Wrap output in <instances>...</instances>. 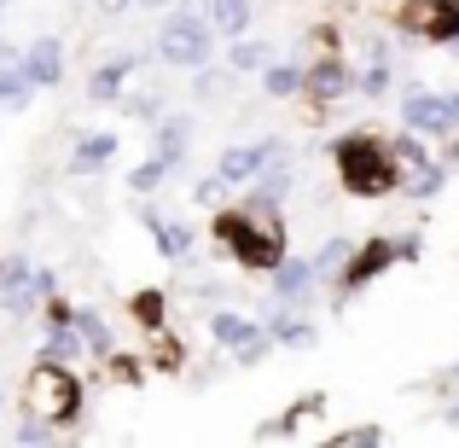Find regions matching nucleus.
Wrapping results in <instances>:
<instances>
[{"label": "nucleus", "instance_id": "11", "mask_svg": "<svg viewBox=\"0 0 459 448\" xmlns=\"http://www.w3.org/2000/svg\"><path fill=\"white\" fill-rule=\"evenodd\" d=\"M280 146H285L280 135H262V140H250V146H221V157H215V175H221L233 192H245L250 180L262 175V163H268Z\"/></svg>", "mask_w": 459, "mask_h": 448}, {"label": "nucleus", "instance_id": "4", "mask_svg": "<svg viewBox=\"0 0 459 448\" xmlns=\"http://www.w3.org/2000/svg\"><path fill=\"white\" fill-rule=\"evenodd\" d=\"M82 379L70 373V361H53V356H41L30 367V384H23V408L30 414H47L53 426H76L82 419Z\"/></svg>", "mask_w": 459, "mask_h": 448}, {"label": "nucleus", "instance_id": "8", "mask_svg": "<svg viewBox=\"0 0 459 448\" xmlns=\"http://www.w3.org/2000/svg\"><path fill=\"white\" fill-rule=\"evenodd\" d=\"M291 187H297V163H291V152H273L268 163H262V175L245 187V210H256V215H280L285 210V198H291Z\"/></svg>", "mask_w": 459, "mask_h": 448}, {"label": "nucleus", "instance_id": "41", "mask_svg": "<svg viewBox=\"0 0 459 448\" xmlns=\"http://www.w3.org/2000/svg\"><path fill=\"white\" fill-rule=\"evenodd\" d=\"M395 250H402V262H419L425 257V233H395Z\"/></svg>", "mask_w": 459, "mask_h": 448}, {"label": "nucleus", "instance_id": "50", "mask_svg": "<svg viewBox=\"0 0 459 448\" xmlns=\"http://www.w3.org/2000/svg\"><path fill=\"white\" fill-rule=\"evenodd\" d=\"M448 100H454V111H459V88H454V93H448Z\"/></svg>", "mask_w": 459, "mask_h": 448}, {"label": "nucleus", "instance_id": "43", "mask_svg": "<svg viewBox=\"0 0 459 448\" xmlns=\"http://www.w3.org/2000/svg\"><path fill=\"white\" fill-rule=\"evenodd\" d=\"M35 292H41V303L58 297V274H53V268H35Z\"/></svg>", "mask_w": 459, "mask_h": 448}, {"label": "nucleus", "instance_id": "10", "mask_svg": "<svg viewBox=\"0 0 459 448\" xmlns=\"http://www.w3.org/2000/svg\"><path fill=\"white\" fill-rule=\"evenodd\" d=\"M146 70V58H140V47H123V53H105L100 65L88 70V100L93 105H117L123 100V88Z\"/></svg>", "mask_w": 459, "mask_h": 448}, {"label": "nucleus", "instance_id": "19", "mask_svg": "<svg viewBox=\"0 0 459 448\" xmlns=\"http://www.w3.org/2000/svg\"><path fill=\"white\" fill-rule=\"evenodd\" d=\"M262 332H268V326H262L256 314H245V309H215L210 314V338H215V349H227V356L245 349L250 338H262Z\"/></svg>", "mask_w": 459, "mask_h": 448}, {"label": "nucleus", "instance_id": "35", "mask_svg": "<svg viewBox=\"0 0 459 448\" xmlns=\"http://www.w3.org/2000/svg\"><path fill=\"white\" fill-rule=\"evenodd\" d=\"M12 437L30 443V448H41V443H58V426L47 414H30V408H23V419H18V431H12Z\"/></svg>", "mask_w": 459, "mask_h": 448}, {"label": "nucleus", "instance_id": "1", "mask_svg": "<svg viewBox=\"0 0 459 448\" xmlns=\"http://www.w3.org/2000/svg\"><path fill=\"white\" fill-rule=\"evenodd\" d=\"M210 239L221 245V257H233L245 274H273L285 262V222L280 215H256L245 204H221L210 222Z\"/></svg>", "mask_w": 459, "mask_h": 448}, {"label": "nucleus", "instance_id": "9", "mask_svg": "<svg viewBox=\"0 0 459 448\" xmlns=\"http://www.w3.org/2000/svg\"><path fill=\"white\" fill-rule=\"evenodd\" d=\"M343 93H355V70H349V58L337 53V47H325L320 58L308 65V82H303V100L314 111H325V105H337Z\"/></svg>", "mask_w": 459, "mask_h": 448}, {"label": "nucleus", "instance_id": "31", "mask_svg": "<svg viewBox=\"0 0 459 448\" xmlns=\"http://www.w3.org/2000/svg\"><path fill=\"white\" fill-rule=\"evenodd\" d=\"M395 82V58H367V65L355 70V93L360 100H384Z\"/></svg>", "mask_w": 459, "mask_h": 448}, {"label": "nucleus", "instance_id": "6", "mask_svg": "<svg viewBox=\"0 0 459 448\" xmlns=\"http://www.w3.org/2000/svg\"><path fill=\"white\" fill-rule=\"evenodd\" d=\"M395 23H402L407 41L448 47V41H459V0H407V6L395 12Z\"/></svg>", "mask_w": 459, "mask_h": 448}, {"label": "nucleus", "instance_id": "16", "mask_svg": "<svg viewBox=\"0 0 459 448\" xmlns=\"http://www.w3.org/2000/svg\"><path fill=\"white\" fill-rule=\"evenodd\" d=\"M262 326H268V338L280 349H314V338H320V326H314L303 309H291V303H273V309L262 314Z\"/></svg>", "mask_w": 459, "mask_h": 448}, {"label": "nucleus", "instance_id": "28", "mask_svg": "<svg viewBox=\"0 0 459 448\" xmlns=\"http://www.w3.org/2000/svg\"><path fill=\"white\" fill-rule=\"evenodd\" d=\"M35 93H41V88H35V76L23 65H6V70H0V111H23Z\"/></svg>", "mask_w": 459, "mask_h": 448}, {"label": "nucleus", "instance_id": "27", "mask_svg": "<svg viewBox=\"0 0 459 448\" xmlns=\"http://www.w3.org/2000/svg\"><path fill=\"white\" fill-rule=\"evenodd\" d=\"M233 76H238L233 65H198L192 70V100L198 105H221L227 88H233Z\"/></svg>", "mask_w": 459, "mask_h": 448}, {"label": "nucleus", "instance_id": "18", "mask_svg": "<svg viewBox=\"0 0 459 448\" xmlns=\"http://www.w3.org/2000/svg\"><path fill=\"white\" fill-rule=\"evenodd\" d=\"M23 70H30L35 76V88H58V82H65V41H58V35H35L30 47H23Z\"/></svg>", "mask_w": 459, "mask_h": 448}, {"label": "nucleus", "instance_id": "36", "mask_svg": "<svg viewBox=\"0 0 459 448\" xmlns=\"http://www.w3.org/2000/svg\"><path fill=\"white\" fill-rule=\"evenodd\" d=\"M227 198H233V187H227V180L215 175V169H210V175H198V180H192V204H204V210H221Z\"/></svg>", "mask_w": 459, "mask_h": 448}, {"label": "nucleus", "instance_id": "42", "mask_svg": "<svg viewBox=\"0 0 459 448\" xmlns=\"http://www.w3.org/2000/svg\"><path fill=\"white\" fill-rule=\"evenodd\" d=\"M215 373H221V361H198V373H192V391H204V384H215Z\"/></svg>", "mask_w": 459, "mask_h": 448}, {"label": "nucleus", "instance_id": "53", "mask_svg": "<svg viewBox=\"0 0 459 448\" xmlns=\"http://www.w3.org/2000/svg\"><path fill=\"white\" fill-rule=\"evenodd\" d=\"M6 6H12V0H0V12H6Z\"/></svg>", "mask_w": 459, "mask_h": 448}, {"label": "nucleus", "instance_id": "30", "mask_svg": "<svg viewBox=\"0 0 459 448\" xmlns=\"http://www.w3.org/2000/svg\"><path fill=\"white\" fill-rule=\"evenodd\" d=\"M349 257H355V239H349V233H332V239H325L320 250H314V268H320V280L332 285L337 274L349 268Z\"/></svg>", "mask_w": 459, "mask_h": 448}, {"label": "nucleus", "instance_id": "34", "mask_svg": "<svg viewBox=\"0 0 459 448\" xmlns=\"http://www.w3.org/2000/svg\"><path fill=\"white\" fill-rule=\"evenodd\" d=\"M390 152L402 157V169H413V163H430V135H419V128H402V135L390 140Z\"/></svg>", "mask_w": 459, "mask_h": 448}, {"label": "nucleus", "instance_id": "37", "mask_svg": "<svg viewBox=\"0 0 459 448\" xmlns=\"http://www.w3.org/2000/svg\"><path fill=\"white\" fill-rule=\"evenodd\" d=\"M152 338H157L152 361H157V367H163V373H180V367H186V349H180L175 338H169V326H163V332H152Z\"/></svg>", "mask_w": 459, "mask_h": 448}, {"label": "nucleus", "instance_id": "38", "mask_svg": "<svg viewBox=\"0 0 459 448\" xmlns=\"http://www.w3.org/2000/svg\"><path fill=\"white\" fill-rule=\"evenodd\" d=\"M273 349H280V344H273V338L262 332V338H250L245 349H233V367H262V361H268Z\"/></svg>", "mask_w": 459, "mask_h": 448}, {"label": "nucleus", "instance_id": "17", "mask_svg": "<svg viewBox=\"0 0 459 448\" xmlns=\"http://www.w3.org/2000/svg\"><path fill=\"white\" fill-rule=\"evenodd\" d=\"M117 146H123V135H111V128H93V135H76V146H70V175H76V180L100 175V169L117 157Z\"/></svg>", "mask_w": 459, "mask_h": 448}, {"label": "nucleus", "instance_id": "21", "mask_svg": "<svg viewBox=\"0 0 459 448\" xmlns=\"http://www.w3.org/2000/svg\"><path fill=\"white\" fill-rule=\"evenodd\" d=\"M76 332H82V344H88L93 361H111L117 356V332H111V321H105L93 303H76Z\"/></svg>", "mask_w": 459, "mask_h": 448}, {"label": "nucleus", "instance_id": "48", "mask_svg": "<svg viewBox=\"0 0 459 448\" xmlns=\"http://www.w3.org/2000/svg\"><path fill=\"white\" fill-rule=\"evenodd\" d=\"M448 426H459V402H454V408H448Z\"/></svg>", "mask_w": 459, "mask_h": 448}, {"label": "nucleus", "instance_id": "52", "mask_svg": "<svg viewBox=\"0 0 459 448\" xmlns=\"http://www.w3.org/2000/svg\"><path fill=\"white\" fill-rule=\"evenodd\" d=\"M448 373H454V379H459V356H454V367H448Z\"/></svg>", "mask_w": 459, "mask_h": 448}, {"label": "nucleus", "instance_id": "54", "mask_svg": "<svg viewBox=\"0 0 459 448\" xmlns=\"http://www.w3.org/2000/svg\"><path fill=\"white\" fill-rule=\"evenodd\" d=\"M273 6H280V0H273Z\"/></svg>", "mask_w": 459, "mask_h": 448}, {"label": "nucleus", "instance_id": "47", "mask_svg": "<svg viewBox=\"0 0 459 448\" xmlns=\"http://www.w3.org/2000/svg\"><path fill=\"white\" fill-rule=\"evenodd\" d=\"M442 163H448V169L459 163V135H448V146H442Z\"/></svg>", "mask_w": 459, "mask_h": 448}, {"label": "nucleus", "instance_id": "49", "mask_svg": "<svg viewBox=\"0 0 459 448\" xmlns=\"http://www.w3.org/2000/svg\"><path fill=\"white\" fill-rule=\"evenodd\" d=\"M0 414H6V384H0Z\"/></svg>", "mask_w": 459, "mask_h": 448}, {"label": "nucleus", "instance_id": "32", "mask_svg": "<svg viewBox=\"0 0 459 448\" xmlns=\"http://www.w3.org/2000/svg\"><path fill=\"white\" fill-rule=\"evenodd\" d=\"M169 175H175V169H169V163H163V157H157V152H152V157H140V163H134V169H128V192H134V198H152V192H157V187H163V180H169Z\"/></svg>", "mask_w": 459, "mask_h": 448}, {"label": "nucleus", "instance_id": "5", "mask_svg": "<svg viewBox=\"0 0 459 448\" xmlns=\"http://www.w3.org/2000/svg\"><path fill=\"white\" fill-rule=\"evenodd\" d=\"M390 268H402L395 233H372V239H360L355 257H349V268L332 280V314H349V309H355V297L367 292V285H378Z\"/></svg>", "mask_w": 459, "mask_h": 448}, {"label": "nucleus", "instance_id": "7", "mask_svg": "<svg viewBox=\"0 0 459 448\" xmlns=\"http://www.w3.org/2000/svg\"><path fill=\"white\" fill-rule=\"evenodd\" d=\"M402 128H419V135H430V140H448V135H459V111H454L448 93H437V88H407L402 93Z\"/></svg>", "mask_w": 459, "mask_h": 448}, {"label": "nucleus", "instance_id": "15", "mask_svg": "<svg viewBox=\"0 0 459 448\" xmlns=\"http://www.w3.org/2000/svg\"><path fill=\"white\" fill-rule=\"evenodd\" d=\"M320 268H314V257H291L285 250V262L273 268V303H291V309H303V303L320 292Z\"/></svg>", "mask_w": 459, "mask_h": 448}, {"label": "nucleus", "instance_id": "29", "mask_svg": "<svg viewBox=\"0 0 459 448\" xmlns=\"http://www.w3.org/2000/svg\"><path fill=\"white\" fill-rule=\"evenodd\" d=\"M117 111L128 117V123H157V117L169 111V100H163V88H140V93H123V100H117Z\"/></svg>", "mask_w": 459, "mask_h": 448}, {"label": "nucleus", "instance_id": "22", "mask_svg": "<svg viewBox=\"0 0 459 448\" xmlns=\"http://www.w3.org/2000/svg\"><path fill=\"white\" fill-rule=\"evenodd\" d=\"M41 356H53V361L88 356V344H82V332H76V314H70V321H41Z\"/></svg>", "mask_w": 459, "mask_h": 448}, {"label": "nucleus", "instance_id": "24", "mask_svg": "<svg viewBox=\"0 0 459 448\" xmlns=\"http://www.w3.org/2000/svg\"><path fill=\"white\" fill-rule=\"evenodd\" d=\"M442 187H448V163H442V157H430V163H413L402 175V192L413 204H430V198H442Z\"/></svg>", "mask_w": 459, "mask_h": 448}, {"label": "nucleus", "instance_id": "33", "mask_svg": "<svg viewBox=\"0 0 459 448\" xmlns=\"http://www.w3.org/2000/svg\"><path fill=\"white\" fill-rule=\"evenodd\" d=\"M128 309H134V321L146 326V332H163V326H169V297L163 292H134Z\"/></svg>", "mask_w": 459, "mask_h": 448}, {"label": "nucleus", "instance_id": "23", "mask_svg": "<svg viewBox=\"0 0 459 448\" xmlns=\"http://www.w3.org/2000/svg\"><path fill=\"white\" fill-rule=\"evenodd\" d=\"M303 82H308V65H303V58H273V65L262 70V93H268V100H297V93H303Z\"/></svg>", "mask_w": 459, "mask_h": 448}, {"label": "nucleus", "instance_id": "14", "mask_svg": "<svg viewBox=\"0 0 459 448\" xmlns=\"http://www.w3.org/2000/svg\"><path fill=\"white\" fill-rule=\"evenodd\" d=\"M192 135H198V123H192V111H163V117L152 123V152L163 157L169 169H186Z\"/></svg>", "mask_w": 459, "mask_h": 448}, {"label": "nucleus", "instance_id": "12", "mask_svg": "<svg viewBox=\"0 0 459 448\" xmlns=\"http://www.w3.org/2000/svg\"><path fill=\"white\" fill-rule=\"evenodd\" d=\"M140 227L157 239V250H163L169 262H186L192 257V245H198V227L192 222H180V215H163L152 198H140Z\"/></svg>", "mask_w": 459, "mask_h": 448}, {"label": "nucleus", "instance_id": "3", "mask_svg": "<svg viewBox=\"0 0 459 448\" xmlns=\"http://www.w3.org/2000/svg\"><path fill=\"white\" fill-rule=\"evenodd\" d=\"M215 41H221V30L210 23V6H204V0H180L175 12H163V30H157L152 53L163 58L169 70H198V65L215 58Z\"/></svg>", "mask_w": 459, "mask_h": 448}, {"label": "nucleus", "instance_id": "2", "mask_svg": "<svg viewBox=\"0 0 459 448\" xmlns=\"http://www.w3.org/2000/svg\"><path fill=\"white\" fill-rule=\"evenodd\" d=\"M332 169L349 198H390V192H402V175H407L402 157L390 152V140L367 135V128H349V135L332 140Z\"/></svg>", "mask_w": 459, "mask_h": 448}, {"label": "nucleus", "instance_id": "46", "mask_svg": "<svg viewBox=\"0 0 459 448\" xmlns=\"http://www.w3.org/2000/svg\"><path fill=\"white\" fill-rule=\"evenodd\" d=\"M134 6H140V12H175L180 0H134Z\"/></svg>", "mask_w": 459, "mask_h": 448}, {"label": "nucleus", "instance_id": "39", "mask_svg": "<svg viewBox=\"0 0 459 448\" xmlns=\"http://www.w3.org/2000/svg\"><path fill=\"white\" fill-rule=\"evenodd\" d=\"M332 443L337 448H372V443H384V426H343Z\"/></svg>", "mask_w": 459, "mask_h": 448}, {"label": "nucleus", "instance_id": "13", "mask_svg": "<svg viewBox=\"0 0 459 448\" xmlns=\"http://www.w3.org/2000/svg\"><path fill=\"white\" fill-rule=\"evenodd\" d=\"M0 309L18 314V321L41 309V292H35V262L30 257H0Z\"/></svg>", "mask_w": 459, "mask_h": 448}, {"label": "nucleus", "instance_id": "45", "mask_svg": "<svg viewBox=\"0 0 459 448\" xmlns=\"http://www.w3.org/2000/svg\"><path fill=\"white\" fill-rule=\"evenodd\" d=\"M128 6H134V0H93V12H105V18H123Z\"/></svg>", "mask_w": 459, "mask_h": 448}, {"label": "nucleus", "instance_id": "51", "mask_svg": "<svg viewBox=\"0 0 459 448\" xmlns=\"http://www.w3.org/2000/svg\"><path fill=\"white\" fill-rule=\"evenodd\" d=\"M448 53H454V58H459V41H448Z\"/></svg>", "mask_w": 459, "mask_h": 448}, {"label": "nucleus", "instance_id": "40", "mask_svg": "<svg viewBox=\"0 0 459 448\" xmlns=\"http://www.w3.org/2000/svg\"><path fill=\"white\" fill-rule=\"evenodd\" d=\"M111 367H117V379H123V384L146 379V361H140V356H111Z\"/></svg>", "mask_w": 459, "mask_h": 448}, {"label": "nucleus", "instance_id": "26", "mask_svg": "<svg viewBox=\"0 0 459 448\" xmlns=\"http://www.w3.org/2000/svg\"><path fill=\"white\" fill-rule=\"evenodd\" d=\"M204 6H210V23L221 30V41H233V35H250L256 0H204Z\"/></svg>", "mask_w": 459, "mask_h": 448}, {"label": "nucleus", "instance_id": "20", "mask_svg": "<svg viewBox=\"0 0 459 448\" xmlns=\"http://www.w3.org/2000/svg\"><path fill=\"white\" fill-rule=\"evenodd\" d=\"M320 408H325V396H320V391H308L303 402H297V408H285L280 419H262V426L250 431V437H256V443H280V437H297V431H303V419H308V414H320Z\"/></svg>", "mask_w": 459, "mask_h": 448}, {"label": "nucleus", "instance_id": "44", "mask_svg": "<svg viewBox=\"0 0 459 448\" xmlns=\"http://www.w3.org/2000/svg\"><path fill=\"white\" fill-rule=\"evenodd\" d=\"M6 65H23V47L18 41H6V35H0V70Z\"/></svg>", "mask_w": 459, "mask_h": 448}, {"label": "nucleus", "instance_id": "25", "mask_svg": "<svg viewBox=\"0 0 459 448\" xmlns=\"http://www.w3.org/2000/svg\"><path fill=\"white\" fill-rule=\"evenodd\" d=\"M227 65H233L238 76H262V70L273 65V41H262V35H233V47H227Z\"/></svg>", "mask_w": 459, "mask_h": 448}]
</instances>
